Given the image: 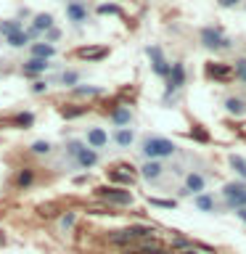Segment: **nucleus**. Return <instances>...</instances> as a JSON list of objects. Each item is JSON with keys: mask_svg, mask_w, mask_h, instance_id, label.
<instances>
[{"mask_svg": "<svg viewBox=\"0 0 246 254\" xmlns=\"http://www.w3.org/2000/svg\"><path fill=\"white\" fill-rule=\"evenodd\" d=\"M124 254H143V252H138V249H127Z\"/></svg>", "mask_w": 246, "mask_h": 254, "instance_id": "nucleus-41", "label": "nucleus"}, {"mask_svg": "<svg viewBox=\"0 0 246 254\" xmlns=\"http://www.w3.org/2000/svg\"><path fill=\"white\" fill-rule=\"evenodd\" d=\"M63 11H66V19L74 24V27H82V24L90 19V8H87L85 0H69Z\"/></svg>", "mask_w": 246, "mask_h": 254, "instance_id": "nucleus-6", "label": "nucleus"}, {"mask_svg": "<svg viewBox=\"0 0 246 254\" xmlns=\"http://www.w3.org/2000/svg\"><path fill=\"white\" fill-rule=\"evenodd\" d=\"M151 206H162V209H175L178 201H172V198H148Z\"/></svg>", "mask_w": 246, "mask_h": 254, "instance_id": "nucleus-35", "label": "nucleus"}, {"mask_svg": "<svg viewBox=\"0 0 246 254\" xmlns=\"http://www.w3.org/2000/svg\"><path fill=\"white\" fill-rule=\"evenodd\" d=\"M85 146L98 151V148H106L109 146V132L103 130V127H87L85 132Z\"/></svg>", "mask_w": 246, "mask_h": 254, "instance_id": "nucleus-11", "label": "nucleus"}, {"mask_svg": "<svg viewBox=\"0 0 246 254\" xmlns=\"http://www.w3.org/2000/svg\"><path fill=\"white\" fill-rule=\"evenodd\" d=\"M111 140H114L119 148H130L135 143V130L132 127H117L114 135H111Z\"/></svg>", "mask_w": 246, "mask_h": 254, "instance_id": "nucleus-14", "label": "nucleus"}, {"mask_svg": "<svg viewBox=\"0 0 246 254\" xmlns=\"http://www.w3.org/2000/svg\"><path fill=\"white\" fill-rule=\"evenodd\" d=\"M233 71L246 82V59H238V61H236V66H233Z\"/></svg>", "mask_w": 246, "mask_h": 254, "instance_id": "nucleus-37", "label": "nucleus"}, {"mask_svg": "<svg viewBox=\"0 0 246 254\" xmlns=\"http://www.w3.org/2000/svg\"><path fill=\"white\" fill-rule=\"evenodd\" d=\"M236 214H238V220H244V222H246V206H244V209H238Z\"/></svg>", "mask_w": 246, "mask_h": 254, "instance_id": "nucleus-40", "label": "nucleus"}, {"mask_svg": "<svg viewBox=\"0 0 246 254\" xmlns=\"http://www.w3.org/2000/svg\"><path fill=\"white\" fill-rule=\"evenodd\" d=\"M82 148H85V140H79V138H69L66 143H63V159H71V162H74Z\"/></svg>", "mask_w": 246, "mask_h": 254, "instance_id": "nucleus-20", "label": "nucleus"}, {"mask_svg": "<svg viewBox=\"0 0 246 254\" xmlns=\"http://www.w3.org/2000/svg\"><path fill=\"white\" fill-rule=\"evenodd\" d=\"M109 241L117 246H127V244H132V236H130V230H111Z\"/></svg>", "mask_w": 246, "mask_h": 254, "instance_id": "nucleus-27", "label": "nucleus"}, {"mask_svg": "<svg viewBox=\"0 0 246 254\" xmlns=\"http://www.w3.org/2000/svg\"><path fill=\"white\" fill-rule=\"evenodd\" d=\"M24 27H21V21L19 19H5V21H0V35L3 37H11V35H16V32H21Z\"/></svg>", "mask_w": 246, "mask_h": 254, "instance_id": "nucleus-23", "label": "nucleus"}, {"mask_svg": "<svg viewBox=\"0 0 246 254\" xmlns=\"http://www.w3.org/2000/svg\"><path fill=\"white\" fill-rule=\"evenodd\" d=\"M32 29H37L40 35H45L48 29H53V13H35L32 16Z\"/></svg>", "mask_w": 246, "mask_h": 254, "instance_id": "nucleus-19", "label": "nucleus"}, {"mask_svg": "<svg viewBox=\"0 0 246 254\" xmlns=\"http://www.w3.org/2000/svg\"><path fill=\"white\" fill-rule=\"evenodd\" d=\"M29 53H32V59H45V61H51L53 56H56V45H51V43H32L29 45Z\"/></svg>", "mask_w": 246, "mask_h": 254, "instance_id": "nucleus-16", "label": "nucleus"}, {"mask_svg": "<svg viewBox=\"0 0 246 254\" xmlns=\"http://www.w3.org/2000/svg\"><path fill=\"white\" fill-rule=\"evenodd\" d=\"M217 3L222 5V8H233V5H238L241 0H217Z\"/></svg>", "mask_w": 246, "mask_h": 254, "instance_id": "nucleus-39", "label": "nucleus"}, {"mask_svg": "<svg viewBox=\"0 0 246 254\" xmlns=\"http://www.w3.org/2000/svg\"><path fill=\"white\" fill-rule=\"evenodd\" d=\"M95 196L106 204H114V206H132V193L124 188H117V186H98L95 188Z\"/></svg>", "mask_w": 246, "mask_h": 254, "instance_id": "nucleus-2", "label": "nucleus"}, {"mask_svg": "<svg viewBox=\"0 0 246 254\" xmlns=\"http://www.w3.org/2000/svg\"><path fill=\"white\" fill-rule=\"evenodd\" d=\"M98 151H93V148H82V151H79V156L74 159V164L79 167V170H90V167H95V164H98Z\"/></svg>", "mask_w": 246, "mask_h": 254, "instance_id": "nucleus-15", "label": "nucleus"}, {"mask_svg": "<svg viewBox=\"0 0 246 254\" xmlns=\"http://www.w3.org/2000/svg\"><path fill=\"white\" fill-rule=\"evenodd\" d=\"M98 13L101 16H122V8H119L117 3H101L98 5Z\"/></svg>", "mask_w": 246, "mask_h": 254, "instance_id": "nucleus-33", "label": "nucleus"}, {"mask_svg": "<svg viewBox=\"0 0 246 254\" xmlns=\"http://www.w3.org/2000/svg\"><path fill=\"white\" fill-rule=\"evenodd\" d=\"M193 204H196L198 212H209V214L217 212V201H214L212 193H198V196H193Z\"/></svg>", "mask_w": 246, "mask_h": 254, "instance_id": "nucleus-17", "label": "nucleus"}, {"mask_svg": "<svg viewBox=\"0 0 246 254\" xmlns=\"http://www.w3.org/2000/svg\"><path fill=\"white\" fill-rule=\"evenodd\" d=\"M230 162V167H233V172L238 175V178H246V159L244 156H238V154H233L228 159Z\"/></svg>", "mask_w": 246, "mask_h": 254, "instance_id": "nucleus-30", "label": "nucleus"}, {"mask_svg": "<svg viewBox=\"0 0 246 254\" xmlns=\"http://www.w3.org/2000/svg\"><path fill=\"white\" fill-rule=\"evenodd\" d=\"M63 3H69V0H63Z\"/></svg>", "mask_w": 246, "mask_h": 254, "instance_id": "nucleus-43", "label": "nucleus"}, {"mask_svg": "<svg viewBox=\"0 0 246 254\" xmlns=\"http://www.w3.org/2000/svg\"><path fill=\"white\" fill-rule=\"evenodd\" d=\"M180 254H198L196 249H188V252H180Z\"/></svg>", "mask_w": 246, "mask_h": 254, "instance_id": "nucleus-42", "label": "nucleus"}, {"mask_svg": "<svg viewBox=\"0 0 246 254\" xmlns=\"http://www.w3.org/2000/svg\"><path fill=\"white\" fill-rule=\"evenodd\" d=\"M225 206H228V209H244V206H246V190H244V193H238V196H233V198H228V201H225Z\"/></svg>", "mask_w": 246, "mask_h": 254, "instance_id": "nucleus-34", "label": "nucleus"}, {"mask_svg": "<svg viewBox=\"0 0 246 254\" xmlns=\"http://www.w3.org/2000/svg\"><path fill=\"white\" fill-rule=\"evenodd\" d=\"M201 45L206 51H225V48H230V40L222 37V32L217 27H204L201 29Z\"/></svg>", "mask_w": 246, "mask_h": 254, "instance_id": "nucleus-4", "label": "nucleus"}, {"mask_svg": "<svg viewBox=\"0 0 246 254\" xmlns=\"http://www.w3.org/2000/svg\"><path fill=\"white\" fill-rule=\"evenodd\" d=\"M45 90H48V82H45V79H35V82H32V93H35V95L45 93Z\"/></svg>", "mask_w": 246, "mask_h": 254, "instance_id": "nucleus-38", "label": "nucleus"}, {"mask_svg": "<svg viewBox=\"0 0 246 254\" xmlns=\"http://www.w3.org/2000/svg\"><path fill=\"white\" fill-rule=\"evenodd\" d=\"M48 69H51V61H45V59H29L21 66V74L24 77H37V74H45Z\"/></svg>", "mask_w": 246, "mask_h": 254, "instance_id": "nucleus-13", "label": "nucleus"}, {"mask_svg": "<svg viewBox=\"0 0 246 254\" xmlns=\"http://www.w3.org/2000/svg\"><path fill=\"white\" fill-rule=\"evenodd\" d=\"M138 172H140V178L146 180V183H159V180L164 178L167 167H164L162 162H143Z\"/></svg>", "mask_w": 246, "mask_h": 254, "instance_id": "nucleus-12", "label": "nucleus"}, {"mask_svg": "<svg viewBox=\"0 0 246 254\" xmlns=\"http://www.w3.org/2000/svg\"><path fill=\"white\" fill-rule=\"evenodd\" d=\"M32 183H35V167H24V170H19V175H16V186L29 188Z\"/></svg>", "mask_w": 246, "mask_h": 254, "instance_id": "nucleus-22", "label": "nucleus"}, {"mask_svg": "<svg viewBox=\"0 0 246 254\" xmlns=\"http://www.w3.org/2000/svg\"><path fill=\"white\" fill-rule=\"evenodd\" d=\"M140 156L146 162H162V159H170L178 154V146L170 138H162V135H146L140 140Z\"/></svg>", "mask_w": 246, "mask_h": 254, "instance_id": "nucleus-1", "label": "nucleus"}, {"mask_svg": "<svg viewBox=\"0 0 246 254\" xmlns=\"http://www.w3.org/2000/svg\"><path fill=\"white\" fill-rule=\"evenodd\" d=\"M74 222H77V212H66V214H61V220H59V228L63 230V233H69V230L74 228Z\"/></svg>", "mask_w": 246, "mask_h": 254, "instance_id": "nucleus-31", "label": "nucleus"}, {"mask_svg": "<svg viewBox=\"0 0 246 254\" xmlns=\"http://www.w3.org/2000/svg\"><path fill=\"white\" fill-rule=\"evenodd\" d=\"M11 125H13V127H21V130H27V127L35 125V114H32V111H21V114H16V117L11 119Z\"/></svg>", "mask_w": 246, "mask_h": 254, "instance_id": "nucleus-24", "label": "nucleus"}, {"mask_svg": "<svg viewBox=\"0 0 246 254\" xmlns=\"http://www.w3.org/2000/svg\"><path fill=\"white\" fill-rule=\"evenodd\" d=\"M79 71L77 69H66V71H61V85H66V87H77V82H79Z\"/></svg>", "mask_w": 246, "mask_h": 254, "instance_id": "nucleus-29", "label": "nucleus"}, {"mask_svg": "<svg viewBox=\"0 0 246 254\" xmlns=\"http://www.w3.org/2000/svg\"><path fill=\"white\" fill-rule=\"evenodd\" d=\"M71 90H74L77 98H95V95L103 93V87H98V85H77V87H71Z\"/></svg>", "mask_w": 246, "mask_h": 254, "instance_id": "nucleus-21", "label": "nucleus"}, {"mask_svg": "<svg viewBox=\"0 0 246 254\" xmlns=\"http://www.w3.org/2000/svg\"><path fill=\"white\" fill-rule=\"evenodd\" d=\"M87 111V106H63L61 109V117L63 119H77V117H82Z\"/></svg>", "mask_w": 246, "mask_h": 254, "instance_id": "nucleus-32", "label": "nucleus"}, {"mask_svg": "<svg viewBox=\"0 0 246 254\" xmlns=\"http://www.w3.org/2000/svg\"><path fill=\"white\" fill-rule=\"evenodd\" d=\"M206 183H209V178H206L204 172L198 170H190L185 175V186L180 188L183 196H198V193H206Z\"/></svg>", "mask_w": 246, "mask_h": 254, "instance_id": "nucleus-3", "label": "nucleus"}, {"mask_svg": "<svg viewBox=\"0 0 246 254\" xmlns=\"http://www.w3.org/2000/svg\"><path fill=\"white\" fill-rule=\"evenodd\" d=\"M222 106H225V111H228V114H233V117H244L246 114V101L236 98V95H228Z\"/></svg>", "mask_w": 246, "mask_h": 254, "instance_id": "nucleus-18", "label": "nucleus"}, {"mask_svg": "<svg viewBox=\"0 0 246 254\" xmlns=\"http://www.w3.org/2000/svg\"><path fill=\"white\" fill-rule=\"evenodd\" d=\"M204 74L209 79H214V82H228L230 74H233V66L230 64H220V61H209L204 66Z\"/></svg>", "mask_w": 246, "mask_h": 254, "instance_id": "nucleus-10", "label": "nucleus"}, {"mask_svg": "<svg viewBox=\"0 0 246 254\" xmlns=\"http://www.w3.org/2000/svg\"><path fill=\"white\" fill-rule=\"evenodd\" d=\"M5 43L8 45H11V48H27L29 43H32V40H29V35H27V32H16V35H11V37H5Z\"/></svg>", "mask_w": 246, "mask_h": 254, "instance_id": "nucleus-26", "label": "nucleus"}, {"mask_svg": "<svg viewBox=\"0 0 246 254\" xmlns=\"http://www.w3.org/2000/svg\"><path fill=\"white\" fill-rule=\"evenodd\" d=\"M172 249H178V252H188V249H193V244H190L188 238H175V241H172Z\"/></svg>", "mask_w": 246, "mask_h": 254, "instance_id": "nucleus-36", "label": "nucleus"}, {"mask_svg": "<svg viewBox=\"0 0 246 254\" xmlns=\"http://www.w3.org/2000/svg\"><path fill=\"white\" fill-rule=\"evenodd\" d=\"M109 119L114 122V127H130L135 114H132V109L127 106V103H114L111 111H109Z\"/></svg>", "mask_w": 246, "mask_h": 254, "instance_id": "nucleus-8", "label": "nucleus"}, {"mask_svg": "<svg viewBox=\"0 0 246 254\" xmlns=\"http://www.w3.org/2000/svg\"><path fill=\"white\" fill-rule=\"evenodd\" d=\"M71 56L79 59V61H103L109 56V48L106 45H82V48H77Z\"/></svg>", "mask_w": 246, "mask_h": 254, "instance_id": "nucleus-9", "label": "nucleus"}, {"mask_svg": "<svg viewBox=\"0 0 246 254\" xmlns=\"http://www.w3.org/2000/svg\"><path fill=\"white\" fill-rule=\"evenodd\" d=\"M106 178L111 183H117V188H124V186H132L135 183V170L130 164H114L106 170Z\"/></svg>", "mask_w": 246, "mask_h": 254, "instance_id": "nucleus-5", "label": "nucleus"}, {"mask_svg": "<svg viewBox=\"0 0 246 254\" xmlns=\"http://www.w3.org/2000/svg\"><path fill=\"white\" fill-rule=\"evenodd\" d=\"M146 53H148V59H151V69H154V74L156 77H170V69H172V64H167L164 59V53H162V48L159 45H148L146 48Z\"/></svg>", "mask_w": 246, "mask_h": 254, "instance_id": "nucleus-7", "label": "nucleus"}, {"mask_svg": "<svg viewBox=\"0 0 246 254\" xmlns=\"http://www.w3.org/2000/svg\"><path fill=\"white\" fill-rule=\"evenodd\" d=\"M29 151L35 156H51V151H53V146H51V140H35L29 146Z\"/></svg>", "mask_w": 246, "mask_h": 254, "instance_id": "nucleus-28", "label": "nucleus"}, {"mask_svg": "<svg viewBox=\"0 0 246 254\" xmlns=\"http://www.w3.org/2000/svg\"><path fill=\"white\" fill-rule=\"evenodd\" d=\"M138 252H143V254H167L164 246H159L156 241H151V238H146V241L138 244Z\"/></svg>", "mask_w": 246, "mask_h": 254, "instance_id": "nucleus-25", "label": "nucleus"}]
</instances>
